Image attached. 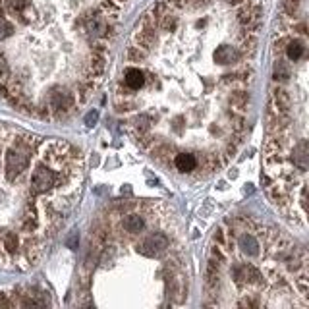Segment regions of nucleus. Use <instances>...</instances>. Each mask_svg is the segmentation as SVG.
<instances>
[{
  "mask_svg": "<svg viewBox=\"0 0 309 309\" xmlns=\"http://www.w3.org/2000/svg\"><path fill=\"white\" fill-rule=\"evenodd\" d=\"M273 77L277 79V81H284V79H288L290 77V68H288V64L284 62V60H277L275 62V74Z\"/></svg>",
  "mask_w": 309,
  "mask_h": 309,
  "instance_id": "nucleus-19",
  "label": "nucleus"
},
{
  "mask_svg": "<svg viewBox=\"0 0 309 309\" xmlns=\"http://www.w3.org/2000/svg\"><path fill=\"white\" fill-rule=\"evenodd\" d=\"M168 238L166 234H162V232H157V234H151L147 236L139 246H137V251L141 253V255H145V257H155L157 253H161L168 248Z\"/></svg>",
  "mask_w": 309,
  "mask_h": 309,
  "instance_id": "nucleus-3",
  "label": "nucleus"
},
{
  "mask_svg": "<svg viewBox=\"0 0 309 309\" xmlns=\"http://www.w3.org/2000/svg\"><path fill=\"white\" fill-rule=\"evenodd\" d=\"M0 246H2V250L6 251L8 255L14 257L15 251L19 250V236L15 232H4L2 240H0Z\"/></svg>",
  "mask_w": 309,
  "mask_h": 309,
  "instance_id": "nucleus-11",
  "label": "nucleus"
},
{
  "mask_svg": "<svg viewBox=\"0 0 309 309\" xmlns=\"http://www.w3.org/2000/svg\"><path fill=\"white\" fill-rule=\"evenodd\" d=\"M298 8H300V0H284V2H282V10H284V14L294 15L296 12H298Z\"/></svg>",
  "mask_w": 309,
  "mask_h": 309,
  "instance_id": "nucleus-22",
  "label": "nucleus"
},
{
  "mask_svg": "<svg viewBox=\"0 0 309 309\" xmlns=\"http://www.w3.org/2000/svg\"><path fill=\"white\" fill-rule=\"evenodd\" d=\"M296 166H300L302 172L308 168V139H300V143L294 147V157H292Z\"/></svg>",
  "mask_w": 309,
  "mask_h": 309,
  "instance_id": "nucleus-10",
  "label": "nucleus"
},
{
  "mask_svg": "<svg viewBox=\"0 0 309 309\" xmlns=\"http://www.w3.org/2000/svg\"><path fill=\"white\" fill-rule=\"evenodd\" d=\"M126 58L130 60V62H143V60L147 58V50H143V48L137 46V44H132V46H128V50H126Z\"/></svg>",
  "mask_w": 309,
  "mask_h": 309,
  "instance_id": "nucleus-16",
  "label": "nucleus"
},
{
  "mask_svg": "<svg viewBox=\"0 0 309 309\" xmlns=\"http://www.w3.org/2000/svg\"><path fill=\"white\" fill-rule=\"evenodd\" d=\"M271 101L275 103V106L279 108L282 114H288L290 112V106H292V99H290V93L282 87H275L273 89V95H271Z\"/></svg>",
  "mask_w": 309,
  "mask_h": 309,
  "instance_id": "nucleus-5",
  "label": "nucleus"
},
{
  "mask_svg": "<svg viewBox=\"0 0 309 309\" xmlns=\"http://www.w3.org/2000/svg\"><path fill=\"white\" fill-rule=\"evenodd\" d=\"M133 44L141 46L143 50H151L157 44V31L155 29H137L133 33Z\"/></svg>",
  "mask_w": 309,
  "mask_h": 309,
  "instance_id": "nucleus-4",
  "label": "nucleus"
},
{
  "mask_svg": "<svg viewBox=\"0 0 309 309\" xmlns=\"http://www.w3.org/2000/svg\"><path fill=\"white\" fill-rule=\"evenodd\" d=\"M4 4H6V10L10 12L12 15H21L23 12H27L31 8L29 0H4Z\"/></svg>",
  "mask_w": 309,
  "mask_h": 309,
  "instance_id": "nucleus-14",
  "label": "nucleus"
},
{
  "mask_svg": "<svg viewBox=\"0 0 309 309\" xmlns=\"http://www.w3.org/2000/svg\"><path fill=\"white\" fill-rule=\"evenodd\" d=\"M2 19H6V17H4V6L0 4V21H2Z\"/></svg>",
  "mask_w": 309,
  "mask_h": 309,
  "instance_id": "nucleus-35",
  "label": "nucleus"
},
{
  "mask_svg": "<svg viewBox=\"0 0 309 309\" xmlns=\"http://www.w3.org/2000/svg\"><path fill=\"white\" fill-rule=\"evenodd\" d=\"M228 2H230V4H232V6H238V4H242V2H244V0H228Z\"/></svg>",
  "mask_w": 309,
  "mask_h": 309,
  "instance_id": "nucleus-36",
  "label": "nucleus"
},
{
  "mask_svg": "<svg viewBox=\"0 0 309 309\" xmlns=\"http://www.w3.org/2000/svg\"><path fill=\"white\" fill-rule=\"evenodd\" d=\"M157 25L161 27L162 31H176L178 27V17L176 15H172L170 12H166V14L162 15L161 19L157 21Z\"/></svg>",
  "mask_w": 309,
  "mask_h": 309,
  "instance_id": "nucleus-17",
  "label": "nucleus"
},
{
  "mask_svg": "<svg viewBox=\"0 0 309 309\" xmlns=\"http://www.w3.org/2000/svg\"><path fill=\"white\" fill-rule=\"evenodd\" d=\"M149 126H151V118H149L147 114H139V116L133 120V124H132V128H133V132H135V135L149 132Z\"/></svg>",
  "mask_w": 309,
  "mask_h": 309,
  "instance_id": "nucleus-18",
  "label": "nucleus"
},
{
  "mask_svg": "<svg viewBox=\"0 0 309 309\" xmlns=\"http://www.w3.org/2000/svg\"><path fill=\"white\" fill-rule=\"evenodd\" d=\"M248 103H250V93L246 89H240V91H234L230 97H228V106L236 110V112H244L248 108Z\"/></svg>",
  "mask_w": 309,
  "mask_h": 309,
  "instance_id": "nucleus-7",
  "label": "nucleus"
},
{
  "mask_svg": "<svg viewBox=\"0 0 309 309\" xmlns=\"http://www.w3.org/2000/svg\"><path fill=\"white\" fill-rule=\"evenodd\" d=\"M296 29H298V33H302V35H304V33H308V27H306V21H300V23L296 25Z\"/></svg>",
  "mask_w": 309,
  "mask_h": 309,
  "instance_id": "nucleus-34",
  "label": "nucleus"
},
{
  "mask_svg": "<svg viewBox=\"0 0 309 309\" xmlns=\"http://www.w3.org/2000/svg\"><path fill=\"white\" fill-rule=\"evenodd\" d=\"M66 244H68V248L75 250V246H77V232H74V234L70 236V238L66 240Z\"/></svg>",
  "mask_w": 309,
  "mask_h": 309,
  "instance_id": "nucleus-32",
  "label": "nucleus"
},
{
  "mask_svg": "<svg viewBox=\"0 0 309 309\" xmlns=\"http://www.w3.org/2000/svg\"><path fill=\"white\" fill-rule=\"evenodd\" d=\"M124 83H126V89L137 91V89L145 83L143 72H139L137 68H128V70L124 72Z\"/></svg>",
  "mask_w": 309,
  "mask_h": 309,
  "instance_id": "nucleus-9",
  "label": "nucleus"
},
{
  "mask_svg": "<svg viewBox=\"0 0 309 309\" xmlns=\"http://www.w3.org/2000/svg\"><path fill=\"white\" fill-rule=\"evenodd\" d=\"M145 226V222H143V217H139V215H126L124 217V221H122V228L126 230V232H130V234H135V232H139L141 228Z\"/></svg>",
  "mask_w": 309,
  "mask_h": 309,
  "instance_id": "nucleus-12",
  "label": "nucleus"
},
{
  "mask_svg": "<svg viewBox=\"0 0 309 309\" xmlns=\"http://www.w3.org/2000/svg\"><path fill=\"white\" fill-rule=\"evenodd\" d=\"M211 255H213V259H217V261H221V263L226 261V253L222 251V246H219V244L211 248Z\"/></svg>",
  "mask_w": 309,
  "mask_h": 309,
  "instance_id": "nucleus-25",
  "label": "nucleus"
},
{
  "mask_svg": "<svg viewBox=\"0 0 309 309\" xmlns=\"http://www.w3.org/2000/svg\"><path fill=\"white\" fill-rule=\"evenodd\" d=\"M97 120H99V112H97V110H91L87 114V118H85V124H87V126H95Z\"/></svg>",
  "mask_w": 309,
  "mask_h": 309,
  "instance_id": "nucleus-29",
  "label": "nucleus"
},
{
  "mask_svg": "<svg viewBox=\"0 0 309 309\" xmlns=\"http://www.w3.org/2000/svg\"><path fill=\"white\" fill-rule=\"evenodd\" d=\"M174 166L180 172H193L197 168V159L192 153H178L174 157Z\"/></svg>",
  "mask_w": 309,
  "mask_h": 309,
  "instance_id": "nucleus-8",
  "label": "nucleus"
},
{
  "mask_svg": "<svg viewBox=\"0 0 309 309\" xmlns=\"http://www.w3.org/2000/svg\"><path fill=\"white\" fill-rule=\"evenodd\" d=\"M240 244H242V248L246 253H250V255H257V248H259V244H257V240H255V236L253 234H244L240 238Z\"/></svg>",
  "mask_w": 309,
  "mask_h": 309,
  "instance_id": "nucleus-15",
  "label": "nucleus"
},
{
  "mask_svg": "<svg viewBox=\"0 0 309 309\" xmlns=\"http://www.w3.org/2000/svg\"><path fill=\"white\" fill-rule=\"evenodd\" d=\"M284 50H286V56L290 60H300L304 54H306V46H304V43L302 41H298V39H290L288 43H286V46H284Z\"/></svg>",
  "mask_w": 309,
  "mask_h": 309,
  "instance_id": "nucleus-13",
  "label": "nucleus"
},
{
  "mask_svg": "<svg viewBox=\"0 0 309 309\" xmlns=\"http://www.w3.org/2000/svg\"><path fill=\"white\" fill-rule=\"evenodd\" d=\"M10 97H12V93H10V89H8V83H6V81H0V99L8 101Z\"/></svg>",
  "mask_w": 309,
  "mask_h": 309,
  "instance_id": "nucleus-28",
  "label": "nucleus"
},
{
  "mask_svg": "<svg viewBox=\"0 0 309 309\" xmlns=\"http://www.w3.org/2000/svg\"><path fill=\"white\" fill-rule=\"evenodd\" d=\"M170 153H172V147L166 145V143H162V145L153 149V157H157V159H164V157H168Z\"/></svg>",
  "mask_w": 309,
  "mask_h": 309,
  "instance_id": "nucleus-24",
  "label": "nucleus"
},
{
  "mask_svg": "<svg viewBox=\"0 0 309 309\" xmlns=\"http://www.w3.org/2000/svg\"><path fill=\"white\" fill-rule=\"evenodd\" d=\"M215 242H217L219 246H222V248H226V246H228V240H226V232H224L222 228H219V230L215 232Z\"/></svg>",
  "mask_w": 309,
  "mask_h": 309,
  "instance_id": "nucleus-26",
  "label": "nucleus"
},
{
  "mask_svg": "<svg viewBox=\"0 0 309 309\" xmlns=\"http://www.w3.org/2000/svg\"><path fill=\"white\" fill-rule=\"evenodd\" d=\"M166 12H170V6L166 4V0H161V2H157L155 6H153V10H151V15H153V19L155 21H159L162 15L166 14Z\"/></svg>",
  "mask_w": 309,
  "mask_h": 309,
  "instance_id": "nucleus-20",
  "label": "nucleus"
},
{
  "mask_svg": "<svg viewBox=\"0 0 309 309\" xmlns=\"http://www.w3.org/2000/svg\"><path fill=\"white\" fill-rule=\"evenodd\" d=\"M238 306H240V308H259L261 302H259L257 298H253V296H244V298L238 302Z\"/></svg>",
  "mask_w": 309,
  "mask_h": 309,
  "instance_id": "nucleus-23",
  "label": "nucleus"
},
{
  "mask_svg": "<svg viewBox=\"0 0 309 309\" xmlns=\"http://www.w3.org/2000/svg\"><path fill=\"white\" fill-rule=\"evenodd\" d=\"M242 50L240 48H234V46H219L215 50V60L219 64H232V62H238L242 58Z\"/></svg>",
  "mask_w": 309,
  "mask_h": 309,
  "instance_id": "nucleus-6",
  "label": "nucleus"
},
{
  "mask_svg": "<svg viewBox=\"0 0 309 309\" xmlns=\"http://www.w3.org/2000/svg\"><path fill=\"white\" fill-rule=\"evenodd\" d=\"M75 103H77V99H75L74 93H70V91H66V89H52L50 91V95H48V108H50V114L60 120V118H66L72 110L75 108Z\"/></svg>",
  "mask_w": 309,
  "mask_h": 309,
  "instance_id": "nucleus-1",
  "label": "nucleus"
},
{
  "mask_svg": "<svg viewBox=\"0 0 309 309\" xmlns=\"http://www.w3.org/2000/svg\"><path fill=\"white\" fill-rule=\"evenodd\" d=\"M58 184V174L50 168V164L46 162H39L33 172H31V192L35 195H41V193H46L48 190H52L54 186Z\"/></svg>",
  "mask_w": 309,
  "mask_h": 309,
  "instance_id": "nucleus-2",
  "label": "nucleus"
},
{
  "mask_svg": "<svg viewBox=\"0 0 309 309\" xmlns=\"http://www.w3.org/2000/svg\"><path fill=\"white\" fill-rule=\"evenodd\" d=\"M101 12H104L106 15H116L120 12V4L116 0H103L101 2Z\"/></svg>",
  "mask_w": 309,
  "mask_h": 309,
  "instance_id": "nucleus-21",
  "label": "nucleus"
},
{
  "mask_svg": "<svg viewBox=\"0 0 309 309\" xmlns=\"http://www.w3.org/2000/svg\"><path fill=\"white\" fill-rule=\"evenodd\" d=\"M288 41H290V37H288V35H286V37L282 35V37H279V39H275V44H273V46H275V52H277V50H279V52H282Z\"/></svg>",
  "mask_w": 309,
  "mask_h": 309,
  "instance_id": "nucleus-27",
  "label": "nucleus"
},
{
  "mask_svg": "<svg viewBox=\"0 0 309 309\" xmlns=\"http://www.w3.org/2000/svg\"><path fill=\"white\" fill-rule=\"evenodd\" d=\"M10 306H15V304L6 294L0 292V308H10Z\"/></svg>",
  "mask_w": 309,
  "mask_h": 309,
  "instance_id": "nucleus-30",
  "label": "nucleus"
},
{
  "mask_svg": "<svg viewBox=\"0 0 309 309\" xmlns=\"http://www.w3.org/2000/svg\"><path fill=\"white\" fill-rule=\"evenodd\" d=\"M184 4H188L190 8H199V6H203L207 2L205 0H184Z\"/></svg>",
  "mask_w": 309,
  "mask_h": 309,
  "instance_id": "nucleus-31",
  "label": "nucleus"
},
{
  "mask_svg": "<svg viewBox=\"0 0 309 309\" xmlns=\"http://www.w3.org/2000/svg\"><path fill=\"white\" fill-rule=\"evenodd\" d=\"M170 8H184V0H166Z\"/></svg>",
  "mask_w": 309,
  "mask_h": 309,
  "instance_id": "nucleus-33",
  "label": "nucleus"
}]
</instances>
